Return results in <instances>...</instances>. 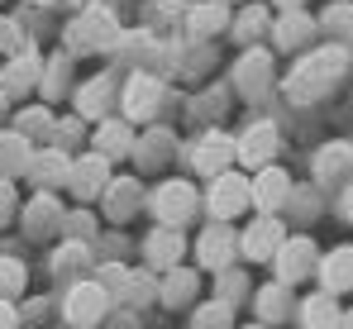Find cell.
I'll list each match as a JSON object with an SVG mask.
<instances>
[{"label":"cell","mask_w":353,"mask_h":329,"mask_svg":"<svg viewBox=\"0 0 353 329\" xmlns=\"http://www.w3.org/2000/svg\"><path fill=\"white\" fill-rule=\"evenodd\" d=\"M344 72H349V53H344V43L315 48V53H305L292 67V77H287V96H292V101H320L325 91H334V81H339Z\"/></svg>","instance_id":"obj_1"},{"label":"cell","mask_w":353,"mask_h":329,"mask_svg":"<svg viewBox=\"0 0 353 329\" xmlns=\"http://www.w3.org/2000/svg\"><path fill=\"white\" fill-rule=\"evenodd\" d=\"M67 53H101V48H115L119 43V19L110 5H86L77 10V19L67 24Z\"/></svg>","instance_id":"obj_2"},{"label":"cell","mask_w":353,"mask_h":329,"mask_svg":"<svg viewBox=\"0 0 353 329\" xmlns=\"http://www.w3.org/2000/svg\"><path fill=\"white\" fill-rule=\"evenodd\" d=\"M143 206L153 210L158 224H168V229H181V224H191L196 210H201V191L186 181V177H172V181H163L158 191H148L143 196Z\"/></svg>","instance_id":"obj_3"},{"label":"cell","mask_w":353,"mask_h":329,"mask_svg":"<svg viewBox=\"0 0 353 329\" xmlns=\"http://www.w3.org/2000/svg\"><path fill=\"white\" fill-rule=\"evenodd\" d=\"M201 206H205V215L215 219V224H234L243 210H253L248 206V177L243 172H220V177H210V191L201 196Z\"/></svg>","instance_id":"obj_4"},{"label":"cell","mask_w":353,"mask_h":329,"mask_svg":"<svg viewBox=\"0 0 353 329\" xmlns=\"http://www.w3.org/2000/svg\"><path fill=\"white\" fill-rule=\"evenodd\" d=\"M110 291L91 277V281H72L67 286V301H62V315H67V329H96L105 315H110Z\"/></svg>","instance_id":"obj_5"},{"label":"cell","mask_w":353,"mask_h":329,"mask_svg":"<svg viewBox=\"0 0 353 329\" xmlns=\"http://www.w3.org/2000/svg\"><path fill=\"white\" fill-rule=\"evenodd\" d=\"M315 263H320L315 239H310V234H287V239L277 243V253H272V281L296 286V281L315 277Z\"/></svg>","instance_id":"obj_6"},{"label":"cell","mask_w":353,"mask_h":329,"mask_svg":"<svg viewBox=\"0 0 353 329\" xmlns=\"http://www.w3.org/2000/svg\"><path fill=\"white\" fill-rule=\"evenodd\" d=\"M163 106V77L153 72H134L124 86H119V119L129 124H148Z\"/></svg>","instance_id":"obj_7"},{"label":"cell","mask_w":353,"mask_h":329,"mask_svg":"<svg viewBox=\"0 0 353 329\" xmlns=\"http://www.w3.org/2000/svg\"><path fill=\"white\" fill-rule=\"evenodd\" d=\"M292 172L277 163L258 167L253 177H248V206L258 210V215H282V206H287V196H292Z\"/></svg>","instance_id":"obj_8"},{"label":"cell","mask_w":353,"mask_h":329,"mask_svg":"<svg viewBox=\"0 0 353 329\" xmlns=\"http://www.w3.org/2000/svg\"><path fill=\"white\" fill-rule=\"evenodd\" d=\"M282 239H287V219L282 215L248 219V229H239V258H248V263H272V253H277Z\"/></svg>","instance_id":"obj_9"},{"label":"cell","mask_w":353,"mask_h":329,"mask_svg":"<svg viewBox=\"0 0 353 329\" xmlns=\"http://www.w3.org/2000/svg\"><path fill=\"white\" fill-rule=\"evenodd\" d=\"M196 263L210 277L234 268L239 263V229H230V224H205L201 239H196Z\"/></svg>","instance_id":"obj_10"},{"label":"cell","mask_w":353,"mask_h":329,"mask_svg":"<svg viewBox=\"0 0 353 329\" xmlns=\"http://www.w3.org/2000/svg\"><path fill=\"white\" fill-rule=\"evenodd\" d=\"M105 186H110V163H105L101 153L72 158V167H67V186H62V191H72L81 206H91V201H101Z\"/></svg>","instance_id":"obj_11"},{"label":"cell","mask_w":353,"mask_h":329,"mask_svg":"<svg viewBox=\"0 0 353 329\" xmlns=\"http://www.w3.org/2000/svg\"><path fill=\"white\" fill-rule=\"evenodd\" d=\"M72 101H77V119H110V110L119 106V77L101 72V77L81 81L72 91Z\"/></svg>","instance_id":"obj_12"},{"label":"cell","mask_w":353,"mask_h":329,"mask_svg":"<svg viewBox=\"0 0 353 329\" xmlns=\"http://www.w3.org/2000/svg\"><path fill=\"white\" fill-rule=\"evenodd\" d=\"M272 153H277V124H272V119H253V124L234 139V163L248 167V172L268 167Z\"/></svg>","instance_id":"obj_13"},{"label":"cell","mask_w":353,"mask_h":329,"mask_svg":"<svg viewBox=\"0 0 353 329\" xmlns=\"http://www.w3.org/2000/svg\"><path fill=\"white\" fill-rule=\"evenodd\" d=\"M191 167L201 172V177H220V172H230L234 167V139L225 134V129H205L196 143H191Z\"/></svg>","instance_id":"obj_14"},{"label":"cell","mask_w":353,"mask_h":329,"mask_svg":"<svg viewBox=\"0 0 353 329\" xmlns=\"http://www.w3.org/2000/svg\"><path fill=\"white\" fill-rule=\"evenodd\" d=\"M96 281L110 291V301H119V306H148V301L158 296V281H153V277L129 272V268H119V263H110Z\"/></svg>","instance_id":"obj_15"},{"label":"cell","mask_w":353,"mask_h":329,"mask_svg":"<svg viewBox=\"0 0 353 329\" xmlns=\"http://www.w3.org/2000/svg\"><path fill=\"white\" fill-rule=\"evenodd\" d=\"M234 91L243 101H263L272 91V53L268 48H248L234 62Z\"/></svg>","instance_id":"obj_16"},{"label":"cell","mask_w":353,"mask_h":329,"mask_svg":"<svg viewBox=\"0 0 353 329\" xmlns=\"http://www.w3.org/2000/svg\"><path fill=\"white\" fill-rule=\"evenodd\" d=\"M67 167H72V153H62V148H34V158L24 167V177L34 181V191H62L67 186Z\"/></svg>","instance_id":"obj_17"},{"label":"cell","mask_w":353,"mask_h":329,"mask_svg":"<svg viewBox=\"0 0 353 329\" xmlns=\"http://www.w3.org/2000/svg\"><path fill=\"white\" fill-rule=\"evenodd\" d=\"M315 281H320L325 296H344V291H353V243H339V248L320 253Z\"/></svg>","instance_id":"obj_18"},{"label":"cell","mask_w":353,"mask_h":329,"mask_svg":"<svg viewBox=\"0 0 353 329\" xmlns=\"http://www.w3.org/2000/svg\"><path fill=\"white\" fill-rule=\"evenodd\" d=\"M39 77H43V62H39V53H14L5 67H0V96L5 101H14V96H29L34 86H39Z\"/></svg>","instance_id":"obj_19"},{"label":"cell","mask_w":353,"mask_h":329,"mask_svg":"<svg viewBox=\"0 0 353 329\" xmlns=\"http://www.w3.org/2000/svg\"><path fill=\"white\" fill-rule=\"evenodd\" d=\"M62 201H58V191H34V201L24 206V234L29 239H48V234H58L62 229Z\"/></svg>","instance_id":"obj_20"},{"label":"cell","mask_w":353,"mask_h":329,"mask_svg":"<svg viewBox=\"0 0 353 329\" xmlns=\"http://www.w3.org/2000/svg\"><path fill=\"white\" fill-rule=\"evenodd\" d=\"M268 34H272V43H277L282 53H296V48H305L320 29H315V14H305V10H282Z\"/></svg>","instance_id":"obj_21"},{"label":"cell","mask_w":353,"mask_h":329,"mask_svg":"<svg viewBox=\"0 0 353 329\" xmlns=\"http://www.w3.org/2000/svg\"><path fill=\"white\" fill-rule=\"evenodd\" d=\"M134 124L129 119H119V114H110V119H101L96 124V139H91V153H101L105 163H115V158H129L134 153Z\"/></svg>","instance_id":"obj_22"},{"label":"cell","mask_w":353,"mask_h":329,"mask_svg":"<svg viewBox=\"0 0 353 329\" xmlns=\"http://www.w3.org/2000/svg\"><path fill=\"white\" fill-rule=\"evenodd\" d=\"M181 253H186V239H181V229H168V224H158V229L143 239V263H148V268H158V272H168V268H181Z\"/></svg>","instance_id":"obj_23"},{"label":"cell","mask_w":353,"mask_h":329,"mask_svg":"<svg viewBox=\"0 0 353 329\" xmlns=\"http://www.w3.org/2000/svg\"><path fill=\"white\" fill-rule=\"evenodd\" d=\"M101 201H105V215L115 219V224H124V219H134L139 210H143V186L134 181V177H110V186L101 191Z\"/></svg>","instance_id":"obj_24"},{"label":"cell","mask_w":353,"mask_h":329,"mask_svg":"<svg viewBox=\"0 0 353 329\" xmlns=\"http://www.w3.org/2000/svg\"><path fill=\"white\" fill-rule=\"evenodd\" d=\"M220 29H230V5L225 0H191L186 5V34L191 39H215Z\"/></svg>","instance_id":"obj_25"},{"label":"cell","mask_w":353,"mask_h":329,"mask_svg":"<svg viewBox=\"0 0 353 329\" xmlns=\"http://www.w3.org/2000/svg\"><path fill=\"white\" fill-rule=\"evenodd\" d=\"M296 310V301H292V286H282V281H268V286H258L253 291V315H258V325H282L287 315Z\"/></svg>","instance_id":"obj_26"},{"label":"cell","mask_w":353,"mask_h":329,"mask_svg":"<svg viewBox=\"0 0 353 329\" xmlns=\"http://www.w3.org/2000/svg\"><path fill=\"white\" fill-rule=\"evenodd\" d=\"M196 291H201V272H196V268H168L163 281H158V301L172 306V310L196 306Z\"/></svg>","instance_id":"obj_27"},{"label":"cell","mask_w":353,"mask_h":329,"mask_svg":"<svg viewBox=\"0 0 353 329\" xmlns=\"http://www.w3.org/2000/svg\"><path fill=\"white\" fill-rule=\"evenodd\" d=\"M296 315H301V329H339L344 306H339V296L315 291V296H305V301L296 306Z\"/></svg>","instance_id":"obj_28"},{"label":"cell","mask_w":353,"mask_h":329,"mask_svg":"<svg viewBox=\"0 0 353 329\" xmlns=\"http://www.w3.org/2000/svg\"><path fill=\"white\" fill-rule=\"evenodd\" d=\"M29 158H34V143H29L24 134H14V129H0V181L24 177Z\"/></svg>","instance_id":"obj_29"},{"label":"cell","mask_w":353,"mask_h":329,"mask_svg":"<svg viewBox=\"0 0 353 329\" xmlns=\"http://www.w3.org/2000/svg\"><path fill=\"white\" fill-rule=\"evenodd\" d=\"M172 143H176L172 129H148V134L134 139V153H129V158H134L139 167H163L168 158H172Z\"/></svg>","instance_id":"obj_30"},{"label":"cell","mask_w":353,"mask_h":329,"mask_svg":"<svg viewBox=\"0 0 353 329\" xmlns=\"http://www.w3.org/2000/svg\"><path fill=\"white\" fill-rule=\"evenodd\" d=\"M353 172V143H325L315 153V177L320 181H344Z\"/></svg>","instance_id":"obj_31"},{"label":"cell","mask_w":353,"mask_h":329,"mask_svg":"<svg viewBox=\"0 0 353 329\" xmlns=\"http://www.w3.org/2000/svg\"><path fill=\"white\" fill-rule=\"evenodd\" d=\"M53 124H58V119H53V110H48V106H29V110L14 114V134H24L34 148H39V139L53 143Z\"/></svg>","instance_id":"obj_32"},{"label":"cell","mask_w":353,"mask_h":329,"mask_svg":"<svg viewBox=\"0 0 353 329\" xmlns=\"http://www.w3.org/2000/svg\"><path fill=\"white\" fill-rule=\"evenodd\" d=\"M315 29H325V39H353V0H334L325 5V14L315 19Z\"/></svg>","instance_id":"obj_33"},{"label":"cell","mask_w":353,"mask_h":329,"mask_svg":"<svg viewBox=\"0 0 353 329\" xmlns=\"http://www.w3.org/2000/svg\"><path fill=\"white\" fill-rule=\"evenodd\" d=\"M230 29H234V39H239V43H253L258 34H268V29H272V14H268L263 5H248V10L230 14Z\"/></svg>","instance_id":"obj_34"},{"label":"cell","mask_w":353,"mask_h":329,"mask_svg":"<svg viewBox=\"0 0 353 329\" xmlns=\"http://www.w3.org/2000/svg\"><path fill=\"white\" fill-rule=\"evenodd\" d=\"M191 329H234V306L225 301H201L191 310Z\"/></svg>","instance_id":"obj_35"},{"label":"cell","mask_w":353,"mask_h":329,"mask_svg":"<svg viewBox=\"0 0 353 329\" xmlns=\"http://www.w3.org/2000/svg\"><path fill=\"white\" fill-rule=\"evenodd\" d=\"M243 296H248V272H243V268H225V272H215V301L239 306Z\"/></svg>","instance_id":"obj_36"},{"label":"cell","mask_w":353,"mask_h":329,"mask_svg":"<svg viewBox=\"0 0 353 329\" xmlns=\"http://www.w3.org/2000/svg\"><path fill=\"white\" fill-rule=\"evenodd\" d=\"M24 286H29V268L19 258H0V301L24 296Z\"/></svg>","instance_id":"obj_37"},{"label":"cell","mask_w":353,"mask_h":329,"mask_svg":"<svg viewBox=\"0 0 353 329\" xmlns=\"http://www.w3.org/2000/svg\"><path fill=\"white\" fill-rule=\"evenodd\" d=\"M86 263H91V248H86L81 239H67L58 253H53V272H62V277L77 272V268H86Z\"/></svg>","instance_id":"obj_38"},{"label":"cell","mask_w":353,"mask_h":329,"mask_svg":"<svg viewBox=\"0 0 353 329\" xmlns=\"http://www.w3.org/2000/svg\"><path fill=\"white\" fill-rule=\"evenodd\" d=\"M67 57H72V53H58L53 62H43V77H39V86H43V96H48V101L67 91Z\"/></svg>","instance_id":"obj_39"},{"label":"cell","mask_w":353,"mask_h":329,"mask_svg":"<svg viewBox=\"0 0 353 329\" xmlns=\"http://www.w3.org/2000/svg\"><path fill=\"white\" fill-rule=\"evenodd\" d=\"M287 215L296 219H315V210H320V196H315V186H292V196H287V206H282Z\"/></svg>","instance_id":"obj_40"},{"label":"cell","mask_w":353,"mask_h":329,"mask_svg":"<svg viewBox=\"0 0 353 329\" xmlns=\"http://www.w3.org/2000/svg\"><path fill=\"white\" fill-rule=\"evenodd\" d=\"M62 229H67V239H91V229H96V219L86 215V210H77V215H62Z\"/></svg>","instance_id":"obj_41"},{"label":"cell","mask_w":353,"mask_h":329,"mask_svg":"<svg viewBox=\"0 0 353 329\" xmlns=\"http://www.w3.org/2000/svg\"><path fill=\"white\" fill-rule=\"evenodd\" d=\"M0 329H19V310H14V301H0Z\"/></svg>","instance_id":"obj_42"},{"label":"cell","mask_w":353,"mask_h":329,"mask_svg":"<svg viewBox=\"0 0 353 329\" xmlns=\"http://www.w3.org/2000/svg\"><path fill=\"white\" fill-rule=\"evenodd\" d=\"M14 210V181H0V219Z\"/></svg>","instance_id":"obj_43"},{"label":"cell","mask_w":353,"mask_h":329,"mask_svg":"<svg viewBox=\"0 0 353 329\" xmlns=\"http://www.w3.org/2000/svg\"><path fill=\"white\" fill-rule=\"evenodd\" d=\"M339 210H344V219H349V224H353V181H349V186H344V201H339Z\"/></svg>","instance_id":"obj_44"},{"label":"cell","mask_w":353,"mask_h":329,"mask_svg":"<svg viewBox=\"0 0 353 329\" xmlns=\"http://www.w3.org/2000/svg\"><path fill=\"white\" fill-rule=\"evenodd\" d=\"M277 10H305V0H272Z\"/></svg>","instance_id":"obj_45"},{"label":"cell","mask_w":353,"mask_h":329,"mask_svg":"<svg viewBox=\"0 0 353 329\" xmlns=\"http://www.w3.org/2000/svg\"><path fill=\"white\" fill-rule=\"evenodd\" d=\"M339 329H353V310H344V315H339Z\"/></svg>","instance_id":"obj_46"},{"label":"cell","mask_w":353,"mask_h":329,"mask_svg":"<svg viewBox=\"0 0 353 329\" xmlns=\"http://www.w3.org/2000/svg\"><path fill=\"white\" fill-rule=\"evenodd\" d=\"M67 5H77V10H86V5H101V0H67Z\"/></svg>","instance_id":"obj_47"},{"label":"cell","mask_w":353,"mask_h":329,"mask_svg":"<svg viewBox=\"0 0 353 329\" xmlns=\"http://www.w3.org/2000/svg\"><path fill=\"white\" fill-rule=\"evenodd\" d=\"M5 114H10V101H5V96H0V124H5Z\"/></svg>","instance_id":"obj_48"},{"label":"cell","mask_w":353,"mask_h":329,"mask_svg":"<svg viewBox=\"0 0 353 329\" xmlns=\"http://www.w3.org/2000/svg\"><path fill=\"white\" fill-rule=\"evenodd\" d=\"M243 329H268V325H258V320H253V325H243Z\"/></svg>","instance_id":"obj_49"},{"label":"cell","mask_w":353,"mask_h":329,"mask_svg":"<svg viewBox=\"0 0 353 329\" xmlns=\"http://www.w3.org/2000/svg\"><path fill=\"white\" fill-rule=\"evenodd\" d=\"M34 5H53V0H34Z\"/></svg>","instance_id":"obj_50"},{"label":"cell","mask_w":353,"mask_h":329,"mask_svg":"<svg viewBox=\"0 0 353 329\" xmlns=\"http://www.w3.org/2000/svg\"><path fill=\"white\" fill-rule=\"evenodd\" d=\"M225 5H230V0H225Z\"/></svg>","instance_id":"obj_51"}]
</instances>
